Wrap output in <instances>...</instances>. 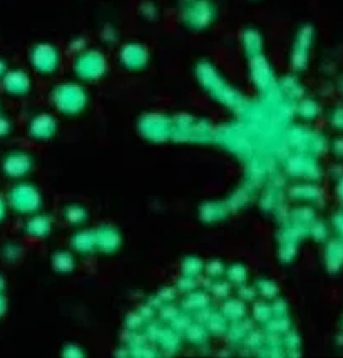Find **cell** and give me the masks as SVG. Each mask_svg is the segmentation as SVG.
<instances>
[{
  "instance_id": "cell-8",
  "label": "cell",
  "mask_w": 343,
  "mask_h": 358,
  "mask_svg": "<svg viewBox=\"0 0 343 358\" xmlns=\"http://www.w3.org/2000/svg\"><path fill=\"white\" fill-rule=\"evenodd\" d=\"M208 72H209V71H208ZM209 76H211V78H213V83H214V84H216V76H214V74H209ZM209 89H211V91H213V92L220 91V92L223 94V89H221V87H216V86H213V87H209Z\"/></svg>"
},
{
  "instance_id": "cell-3",
  "label": "cell",
  "mask_w": 343,
  "mask_h": 358,
  "mask_svg": "<svg viewBox=\"0 0 343 358\" xmlns=\"http://www.w3.org/2000/svg\"><path fill=\"white\" fill-rule=\"evenodd\" d=\"M213 17V6L209 0H186L183 6V20L192 27H204Z\"/></svg>"
},
{
  "instance_id": "cell-5",
  "label": "cell",
  "mask_w": 343,
  "mask_h": 358,
  "mask_svg": "<svg viewBox=\"0 0 343 358\" xmlns=\"http://www.w3.org/2000/svg\"><path fill=\"white\" fill-rule=\"evenodd\" d=\"M121 61L127 69H143L148 62V52L143 45L127 44L121 52Z\"/></svg>"
},
{
  "instance_id": "cell-1",
  "label": "cell",
  "mask_w": 343,
  "mask_h": 358,
  "mask_svg": "<svg viewBox=\"0 0 343 358\" xmlns=\"http://www.w3.org/2000/svg\"><path fill=\"white\" fill-rule=\"evenodd\" d=\"M52 99L62 113L74 114L84 108L85 102H88V96H85L84 89L77 84H61L54 89Z\"/></svg>"
},
{
  "instance_id": "cell-4",
  "label": "cell",
  "mask_w": 343,
  "mask_h": 358,
  "mask_svg": "<svg viewBox=\"0 0 343 358\" xmlns=\"http://www.w3.org/2000/svg\"><path fill=\"white\" fill-rule=\"evenodd\" d=\"M32 64L36 71L44 76L54 74L55 69L59 67V52L54 45L44 44L36 47L32 54Z\"/></svg>"
},
{
  "instance_id": "cell-6",
  "label": "cell",
  "mask_w": 343,
  "mask_h": 358,
  "mask_svg": "<svg viewBox=\"0 0 343 358\" xmlns=\"http://www.w3.org/2000/svg\"><path fill=\"white\" fill-rule=\"evenodd\" d=\"M310 37H312L310 29H303L302 34L298 36V44L302 47H295V62L307 61V52L308 49H310Z\"/></svg>"
},
{
  "instance_id": "cell-2",
  "label": "cell",
  "mask_w": 343,
  "mask_h": 358,
  "mask_svg": "<svg viewBox=\"0 0 343 358\" xmlns=\"http://www.w3.org/2000/svg\"><path fill=\"white\" fill-rule=\"evenodd\" d=\"M76 74L85 80H97L106 74V57L96 50H88L76 59Z\"/></svg>"
},
{
  "instance_id": "cell-7",
  "label": "cell",
  "mask_w": 343,
  "mask_h": 358,
  "mask_svg": "<svg viewBox=\"0 0 343 358\" xmlns=\"http://www.w3.org/2000/svg\"><path fill=\"white\" fill-rule=\"evenodd\" d=\"M7 84H8L7 86L8 91L17 92V94H24L29 87H31V83H29L27 76H25L24 72H17V74L8 76Z\"/></svg>"
}]
</instances>
